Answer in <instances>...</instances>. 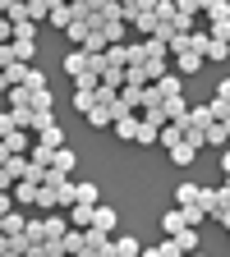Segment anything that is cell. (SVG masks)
<instances>
[{
    "label": "cell",
    "mask_w": 230,
    "mask_h": 257,
    "mask_svg": "<svg viewBox=\"0 0 230 257\" xmlns=\"http://www.w3.org/2000/svg\"><path fill=\"white\" fill-rule=\"evenodd\" d=\"M32 138H37V147H46V152H60V147H64V128L51 119V124H46V128H37Z\"/></svg>",
    "instance_id": "1"
},
{
    "label": "cell",
    "mask_w": 230,
    "mask_h": 257,
    "mask_svg": "<svg viewBox=\"0 0 230 257\" xmlns=\"http://www.w3.org/2000/svg\"><path fill=\"white\" fill-rule=\"evenodd\" d=\"M0 147H5V156H28V152H32V134H23V128H14L10 138H0Z\"/></svg>",
    "instance_id": "2"
},
{
    "label": "cell",
    "mask_w": 230,
    "mask_h": 257,
    "mask_svg": "<svg viewBox=\"0 0 230 257\" xmlns=\"http://www.w3.org/2000/svg\"><path fill=\"white\" fill-rule=\"evenodd\" d=\"M64 74H69L74 83H79L83 74H92V55H83V51H69V55H64Z\"/></svg>",
    "instance_id": "3"
},
{
    "label": "cell",
    "mask_w": 230,
    "mask_h": 257,
    "mask_svg": "<svg viewBox=\"0 0 230 257\" xmlns=\"http://www.w3.org/2000/svg\"><path fill=\"white\" fill-rule=\"evenodd\" d=\"M74 161H79V156H74V147H60V152L51 156V170H55V175H64V179H74Z\"/></svg>",
    "instance_id": "4"
},
{
    "label": "cell",
    "mask_w": 230,
    "mask_h": 257,
    "mask_svg": "<svg viewBox=\"0 0 230 257\" xmlns=\"http://www.w3.org/2000/svg\"><path fill=\"white\" fill-rule=\"evenodd\" d=\"M74 207H102V188L97 184H74Z\"/></svg>",
    "instance_id": "5"
},
{
    "label": "cell",
    "mask_w": 230,
    "mask_h": 257,
    "mask_svg": "<svg viewBox=\"0 0 230 257\" xmlns=\"http://www.w3.org/2000/svg\"><path fill=\"white\" fill-rule=\"evenodd\" d=\"M157 92H161V101L184 96V78H180V74H161V78H157Z\"/></svg>",
    "instance_id": "6"
},
{
    "label": "cell",
    "mask_w": 230,
    "mask_h": 257,
    "mask_svg": "<svg viewBox=\"0 0 230 257\" xmlns=\"http://www.w3.org/2000/svg\"><path fill=\"white\" fill-rule=\"evenodd\" d=\"M37 188H42V184H28V179H19L10 198H14L19 207H37Z\"/></svg>",
    "instance_id": "7"
},
{
    "label": "cell",
    "mask_w": 230,
    "mask_h": 257,
    "mask_svg": "<svg viewBox=\"0 0 230 257\" xmlns=\"http://www.w3.org/2000/svg\"><path fill=\"white\" fill-rule=\"evenodd\" d=\"M115 225H120V216H115V207H97V211H92V230H102V234H111V230H115Z\"/></svg>",
    "instance_id": "8"
},
{
    "label": "cell",
    "mask_w": 230,
    "mask_h": 257,
    "mask_svg": "<svg viewBox=\"0 0 230 257\" xmlns=\"http://www.w3.org/2000/svg\"><path fill=\"white\" fill-rule=\"evenodd\" d=\"M74 110L79 115H92L97 110V87H74Z\"/></svg>",
    "instance_id": "9"
},
{
    "label": "cell",
    "mask_w": 230,
    "mask_h": 257,
    "mask_svg": "<svg viewBox=\"0 0 230 257\" xmlns=\"http://www.w3.org/2000/svg\"><path fill=\"white\" fill-rule=\"evenodd\" d=\"M161 230H166V239H180V234L189 230V225H184V216H180V207H175V211H166V216H161Z\"/></svg>",
    "instance_id": "10"
},
{
    "label": "cell",
    "mask_w": 230,
    "mask_h": 257,
    "mask_svg": "<svg viewBox=\"0 0 230 257\" xmlns=\"http://www.w3.org/2000/svg\"><path fill=\"white\" fill-rule=\"evenodd\" d=\"M203 14H207V23H230V5L225 0H203Z\"/></svg>",
    "instance_id": "11"
},
{
    "label": "cell",
    "mask_w": 230,
    "mask_h": 257,
    "mask_svg": "<svg viewBox=\"0 0 230 257\" xmlns=\"http://www.w3.org/2000/svg\"><path fill=\"white\" fill-rule=\"evenodd\" d=\"M198 64H203V55H198V51H189V46H184V51L175 55V69H180V78H184V74H193Z\"/></svg>",
    "instance_id": "12"
},
{
    "label": "cell",
    "mask_w": 230,
    "mask_h": 257,
    "mask_svg": "<svg viewBox=\"0 0 230 257\" xmlns=\"http://www.w3.org/2000/svg\"><path fill=\"white\" fill-rule=\"evenodd\" d=\"M46 23H55V28H69V23H74V10H69V5H60V0H51V14H46Z\"/></svg>",
    "instance_id": "13"
},
{
    "label": "cell",
    "mask_w": 230,
    "mask_h": 257,
    "mask_svg": "<svg viewBox=\"0 0 230 257\" xmlns=\"http://www.w3.org/2000/svg\"><path fill=\"white\" fill-rule=\"evenodd\" d=\"M115 138L134 143V138H138V115H124V119H115Z\"/></svg>",
    "instance_id": "14"
},
{
    "label": "cell",
    "mask_w": 230,
    "mask_h": 257,
    "mask_svg": "<svg viewBox=\"0 0 230 257\" xmlns=\"http://www.w3.org/2000/svg\"><path fill=\"white\" fill-rule=\"evenodd\" d=\"M157 143L166 147V152H175V147L184 143V128H180V124H166V128H161V138H157Z\"/></svg>",
    "instance_id": "15"
},
{
    "label": "cell",
    "mask_w": 230,
    "mask_h": 257,
    "mask_svg": "<svg viewBox=\"0 0 230 257\" xmlns=\"http://www.w3.org/2000/svg\"><path fill=\"white\" fill-rule=\"evenodd\" d=\"M23 225H28V220H23L19 211H10L5 220H0V234H5V239H19V234H23Z\"/></svg>",
    "instance_id": "16"
},
{
    "label": "cell",
    "mask_w": 230,
    "mask_h": 257,
    "mask_svg": "<svg viewBox=\"0 0 230 257\" xmlns=\"http://www.w3.org/2000/svg\"><path fill=\"white\" fill-rule=\"evenodd\" d=\"M0 170H5V175H10L14 184H19V179H28V156H10V161H5Z\"/></svg>",
    "instance_id": "17"
},
{
    "label": "cell",
    "mask_w": 230,
    "mask_h": 257,
    "mask_svg": "<svg viewBox=\"0 0 230 257\" xmlns=\"http://www.w3.org/2000/svg\"><path fill=\"white\" fill-rule=\"evenodd\" d=\"M10 110H32V87H10Z\"/></svg>",
    "instance_id": "18"
},
{
    "label": "cell",
    "mask_w": 230,
    "mask_h": 257,
    "mask_svg": "<svg viewBox=\"0 0 230 257\" xmlns=\"http://www.w3.org/2000/svg\"><path fill=\"white\" fill-rule=\"evenodd\" d=\"M138 252H143V243H138L134 234H120V239H115V257H138Z\"/></svg>",
    "instance_id": "19"
},
{
    "label": "cell",
    "mask_w": 230,
    "mask_h": 257,
    "mask_svg": "<svg viewBox=\"0 0 230 257\" xmlns=\"http://www.w3.org/2000/svg\"><path fill=\"white\" fill-rule=\"evenodd\" d=\"M69 10H74V23H97V0H79Z\"/></svg>",
    "instance_id": "20"
},
{
    "label": "cell",
    "mask_w": 230,
    "mask_h": 257,
    "mask_svg": "<svg viewBox=\"0 0 230 257\" xmlns=\"http://www.w3.org/2000/svg\"><path fill=\"white\" fill-rule=\"evenodd\" d=\"M120 101L138 115V110H143V87H129V83H124V87H120Z\"/></svg>",
    "instance_id": "21"
},
{
    "label": "cell",
    "mask_w": 230,
    "mask_h": 257,
    "mask_svg": "<svg viewBox=\"0 0 230 257\" xmlns=\"http://www.w3.org/2000/svg\"><path fill=\"white\" fill-rule=\"evenodd\" d=\"M51 14V0H28V23H46Z\"/></svg>",
    "instance_id": "22"
},
{
    "label": "cell",
    "mask_w": 230,
    "mask_h": 257,
    "mask_svg": "<svg viewBox=\"0 0 230 257\" xmlns=\"http://www.w3.org/2000/svg\"><path fill=\"white\" fill-rule=\"evenodd\" d=\"M97 23H120V5H111V0H97Z\"/></svg>",
    "instance_id": "23"
},
{
    "label": "cell",
    "mask_w": 230,
    "mask_h": 257,
    "mask_svg": "<svg viewBox=\"0 0 230 257\" xmlns=\"http://www.w3.org/2000/svg\"><path fill=\"white\" fill-rule=\"evenodd\" d=\"M88 32H92V23H69V28H64V37H69V42H74V51H79V46L88 42Z\"/></svg>",
    "instance_id": "24"
},
{
    "label": "cell",
    "mask_w": 230,
    "mask_h": 257,
    "mask_svg": "<svg viewBox=\"0 0 230 257\" xmlns=\"http://www.w3.org/2000/svg\"><path fill=\"white\" fill-rule=\"evenodd\" d=\"M175 202L180 207H193V202H198V184H180L175 188Z\"/></svg>",
    "instance_id": "25"
},
{
    "label": "cell",
    "mask_w": 230,
    "mask_h": 257,
    "mask_svg": "<svg viewBox=\"0 0 230 257\" xmlns=\"http://www.w3.org/2000/svg\"><path fill=\"white\" fill-rule=\"evenodd\" d=\"M5 19H10V23H28V5H19V0H5Z\"/></svg>",
    "instance_id": "26"
},
{
    "label": "cell",
    "mask_w": 230,
    "mask_h": 257,
    "mask_svg": "<svg viewBox=\"0 0 230 257\" xmlns=\"http://www.w3.org/2000/svg\"><path fill=\"white\" fill-rule=\"evenodd\" d=\"M97 28L106 32V42H111V46H120V37H124V19H120V23H97Z\"/></svg>",
    "instance_id": "27"
},
{
    "label": "cell",
    "mask_w": 230,
    "mask_h": 257,
    "mask_svg": "<svg viewBox=\"0 0 230 257\" xmlns=\"http://www.w3.org/2000/svg\"><path fill=\"white\" fill-rule=\"evenodd\" d=\"M157 138H161V128H152V124H143V119H138V138H134V143H143V147H152Z\"/></svg>",
    "instance_id": "28"
},
{
    "label": "cell",
    "mask_w": 230,
    "mask_h": 257,
    "mask_svg": "<svg viewBox=\"0 0 230 257\" xmlns=\"http://www.w3.org/2000/svg\"><path fill=\"white\" fill-rule=\"evenodd\" d=\"M175 243H180V252H184V257H189V252H198V230H184Z\"/></svg>",
    "instance_id": "29"
},
{
    "label": "cell",
    "mask_w": 230,
    "mask_h": 257,
    "mask_svg": "<svg viewBox=\"0 0 230 257\" xmlns=\"http://www.w3.org/2000/svg\"><path fill=\"white\" fill-rule=\"evenodd\" d=\"M14 42H37V23H14Z\"/></svg>",
    "instance_id": "30"
},
{
    "label": "cell",
    "mask_w": 230,
    "mask_h": 257,
    "mask_svg": "<svg viewBox=\"0 0 230 257\" xmlns=\"http://www.w3.org/2000/svg\"><path fill=\"white\" fill-rule=\"evenodd\" d=\"M180 216H184V225H189V230H193V225H198V220H203L207 211H203L198 202H193V207H180Z\"/></svg>",
    "instance_id": "31"
},
{
    "label": "cell",
    "mask_w": 230,
    "mask_h": 257,
    "mask_svg": "<svg viewBox=\"0 0 230 257\" xmlns=\"http://www.w3.org/2000/svg\"><path fill=\"white\" fill-rule=\"evenodd\" d=\"M193 156H198V152H193L189 143H180V147L171 152V161H175V166H189V161H193Z\"/></svg>",
    "instance_id": "32"
},
{
    "label": "cell",
    "mask_w": 230,
    "mask_h": 257,
    "mask_svg": "<svg viewBox=\"0 0 230 257\" xmlns=\"http://www.w3.org/2000/svg\"><path fill=\"white\" fill-rule=\"evenodd\" d=\"M143 51H147V60H166V55H171V51H166V46H161L157 37H147V42H143Z\"/></svg>",
    "instance_id": "33"
},
{
    "label": "cell",
    "mask_w": 230,
    "mask_h": 257,
    "mask_svg": "<svg viewBox=\"0 0 230 257\" xmlns=\"http://www.w3.org/2000/svg\"><path fill=\"white\" fill-rule=\"evenodd\" d=\"M230 55V46H221V42H212L207 37V51H203V60H225Z\"/></svg>",
    "instance_id": "34"
},
{
    "label": "cell",
    "mask_w": 230,
    "mask_h": 257,
    "mask_svg": "<svg viewBox=\"0 0 230 257\" xmlns=\"http://www.w3.org/2000/svg\"><path fill=\"white\" fill-rule=\"evenodd\" d=\"M88 124H92V128H106V124H111V110H106V106H97V110L88 115Z\"/></svg>",
    "instance_id": "35"
},
{
    "label": "cell",
    "mask_w": 230,
    "mask_h": 257,
    "mask_svg": "<svg viewBox=\"0 0 230 257\" xmlns=\"http://www.w3.org/2000/svg\"><path fill=\"white\" fill-rule=\"evenodd\" d=\"M203 147H230V143H225V134H221V124H212V128H207V143H203Z\"/></svg>",
    "instance_id": "36"
},
{
    "label": "cell",
    "mask_w": 230,
    "mask_h": 257,
    "mask_svg": "<svg viewBox=\"0 0 230 257\" xmlns=\"http://www.w3.org/2000/svg\"><path fill=\"white\" fill-rule=\"evenodd\" d=\"M10 134H14V115L5 110V115H0V138H10Z\"/></svg>",
    "instance_id": "37"
},
{
    "label": "cell",
    "mask_w": 230,
    "mask_h": 257,
    "mask_svg": "<svg viewBox=\"0 0 230 257\" xmlns=\"http://www.w3.org/2000/svg\"><path fill=\"white\" fill-rule=\"evenodd\" d=\"M10 211H14V198H10V193H0V220H5Z\"/></svg>",
    "instance_id": "38"
},
{
    "label": "cell",
    "mask_w": 230,
    "mask_h": 257,
    "mask_svg": "<svg viewBox=\"0 0 230 257\" xmlns=\"http://www.w3.org/2000/svg\"><path fill=\"white\" fill-rule=\"evenodd\" d=\"M216 225H221V230H230V211H216Z\"/></svg>",
    "instance_id": "39"
},
{
    "label": "cell",
    "mask_w": 230,
    "mask_h": 257,
    "mask_svg": "<svg viewBox=\"0 0 230 257\" xmlns=\"http://www.w3.org/2000/svg\"><path fill=\"white\" fill-rule=\"evenodd\" d=\"M216 124H221V134H225V143H230V115H221Z\"/></svg>",
    "instance_id": "40"
},
{
    "label": "cell",
    "mask_w": 230,
    "mask_h": 257,
    "mask_svg": "<svg viewBox=\"0 0 230 257\" xmlns=\"http://www.w3.org/2000/svg\"><path fill=\"white\" fill-rule=\"evenodd\" d=\"M221 170H225V179H230V152H221Z\"/></svg>",
    "instance_id": "41"
},
{
    "label": "cell",
    "mask_w": 230,
    "mask_h": 257,
    "mask_svg": "<svg viewBox=\"0 0 230 257\" xmlns=\"http://www.w3.org/2000/svg\"><path fill=\"white\" fill-rule=\"evenodd\" d=\"M143 257H161V252H157V248H143Z\"/></svg>",
    "instance_id": "42"
},
{
    "label": "cell",
    "mask_w": 230,
    "mask_h": 257,
    "mask_svg": "<svg viewBox=\"0 0 230 257\" xmlns=\"http://www.w3.org/2000/svg\"><path fill=\"white\" fill-rule=\"evenodd\" d=\"M189 257H207V252H189Z\"/></svg>",
    "instance_id": "43"
},
{
    "label": "cell",
    "mask_w": 230,
    "mask_h": 257,
    "mask_svg": "<svg viewBox=\"0 0 230 257\" xmlns=\"http://www.w3.org/2000/svg\"><path fill=\"white\" fill-rule=\"evenodd\" d=\"M138 257H143V252H138Z\"/></svg>",
    "instance_id": "44"
}]
</instances>
